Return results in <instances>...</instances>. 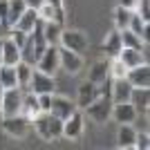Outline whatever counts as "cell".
I'll return each mask as SVG.
<instances>
[{
  "instance_id": "5",
  "label": "cell",
  "mask_w": 150,
  "mask_h": 150,
  "mask_svg": "<svg viewBox=\"0 0 150 150\" xmlns=\"http://www.w3.org/2000/svg\"><path fill=\"white\" fill-rule=\"evenodd\" d=\"M58 63H61V69L67 72L69 76H76L83 69V54H76V52H69L65 47L58 45Z\"/></svg>"
},
{
  "instance_id": "10",
  "label": "cell",
  "mask_w": 150,
  "mask_h": 150,
  "mask_svg": "<svg viewBox=\"0 0 150 150\" xmlns=\"http://www.w3.org/2000/svg\"><path fill=\"white\" fill-rule=\"evenodd\" d=\"M74 110H79L76 101L67 99V96H61V94H52V108H50V114H54V117H58L61 121H65L69 114L74 112Z\"/></svg>"
},
{
  "instance_id": "37",
  "label": "cell",
  "mask_w": 150,
  "mask_h": 150,
  "mask_svg": "<svg viewBox=\"0 0 150 150\" xmlns=\"http://www.w3.org/2000/svg\"><path fill=\"white\" fill-rule=\"evenodd\" d=\"M25 2H27V7H31V9H38V7L43 5L45 0H25Z\"/></svg>"
},
{
  "instance_id": "22",
  "label": "cell",
  "mask_w": 150,
  "mask_h": 150,
  "mask_svg": "<svg viewBox=\"0 0 150 150\" xmlns=\"http://www.w3.org/2000/svg\"><path fill=\"white\" fill-rule=\"evenodd\" d=\"M36 23H38V13H36V9H31V7H27L25 11H23V16L18 18V23H16V29H20V31H25V34H31L34 31V27H36ZM11 27V29H13Z\"/></svg>"
},
{
  "instance_id": "19",
  "label": "cell",
  "mask_w": 150,
  "mask_h": 150,
  "mask_svg": "<svg viewBox=\"0 0 150 150\" xmlns=\"http://www.w3.org/2000/svg\"><path fill=\"white\" fill-rule=\"evenodd\" d=\"M121 63H123L125 67H137L141 63H146V56H144V50H128V47H121V52L117 54Z\"/></svg>"
},
{
  "instance_id": "31",
  "label": "cell",
  "mask_w": 150,
  "mask_h": 150,
  "mask_svg": "<svg viewBox=\"0 0 150 150\" xmlns=\"http://www.w3.org/2000/svg\"><path fill=\"white\" fill-rule=\"evenodd\" d=\"M108 67H110V79H125V74H128V67L117 56L108 63Z\"/></svg>"
},
{
  "instance_id": "40",
  "label": "cell",
  "mask_w": 150,
  "mask_h": 150,
  "mask_svg": "<svg viewBox=\"0 0 150 150\" xmlns=\"http://www.w3.org/2000/svg\"><path fill=\"white\" fill-rule=\"evenodd\" d=\"M0 65H2V61H0Z\"/></svg>"
},
{
  "instance_id": "21",
  "label": "cell",
  "mask_w": 150,
  "mask_h": 150,
  "mask_svg": "<svg viewBox=\"0 0 150 150\" xmlns=\"http://www.w3.org/2000/svg\"><path fill=\"white\" fill-rule=\"evenodd\" d=\"M105 79H110V67H108V61H94L88 69V81L92 83H103Z\"/></svg>"
},
{
  "instance_id": "33",
  "label": "cell",
  "mask_w": 150,
  "mask_h": 150,
  "mask_svg": "<svg viewBox=\"0 0 150 150\" xmlns=\"http://www.w3.org/2000/svg\"><path fill=\"white\" fill-rule=\"evenodd\" d=\"M150 146V134H148V130H137V139H134V148H139V150H146Z\"/></svg>"
},
{
  "instance_id": "16",
  "label": "cell",
  "mask_w": 150,
  "mask_h": 150,
  "mask_svg": "<svg viewBox=\"0 0 150 150\" xmlns=\"http://www.w3.org/2000/svg\"><path fill=\"white\" fill-rule=\"evenodd\" d=\"M0 61H2V65H16L18 61H23V58H20V47L13 43L9 36L2 38V54H0Z\"/></svg>"
},
{
  "instance_id": "13",
  "label": "cell",
  "mask_w": 150,
  "mask_h": 150,
  "mask_svg": "<svg viewBox=\"0 0 150 150\" xmlns=\"http://www.w3.org/2000/svg\"><path fill=\"white\" fill-rule=\"evenodd\" d=\"M130 92H132V85L128 79H112V85H110V101L112 103L130 101Z\"/></svg>"
},
{
  "instance_id": "27",
  "label": "cell",
  "mask_w": 150,
  "mask_h": 150,
  "mask_svg": "<svg viewBox=\"0 0 150 150\" xmlns=\"http://www.w3.org/2000/svg\"><path fill=\"white\" fill-rule=\"evenodd\" d=\"M31 72H34V65H29V63H25V61H18V63H16V76H18L20 90H27V88H29Z\"/></svg>"
},
{
  "instance_id": "28",
  "label": "cell",
  "mask_w": 150,
  "mask_h": 150,
  "mask_svg": "<svg viewBox=\"0 0 150 150\" xmlns=\"http://www.w3.org/2000/svg\"><path fill=\"white\" fill-rule=\"evenodd\" d=\"M40 23H43V20H40ZM61 31H63V25H58V23H54V20L43 23V36H45V40H47L50 45H58Z\"/></svg>"
},
{
  "instance_id": "32",
  "label": "cell",
  "mask_w": 150,
  "mask_h": 150,
  "mask_svg": "<svg viewBox=\"0 0 150 150\" xmlns=\"http://www.w3.org/2000/svg\"><path fill=\"white\" fill-rule=\"evenodd\" d=\"M134 13H137L141 20H146V23H148V20H150V0H137Z\"/></svg>"
},
{
  "instance_id": "17",
  "label": "cell",
  "mask_w": 150,
  "mask_h": 150,
  "mask_svg": "<svg viewBox=\"0 0 150 150\" xmlns=\"http://www.w3.org/2000/svg\"><path fill=\"white\" fill-rule=\"evenodd\" d=\"M36 13H38V20H43V23L54 20V23L63 25V20H65V11H63V9H56V7L50 5V2H43V5L36 9Z\"/></svg>"
},
{
  "instance_id": "1",
  "label": "cell",
  "mask_w": 150,
  "mask_h": 150,
  "mask_svg": "<svg viewBox=\"0 0 150 150\" xmlns=\"http://www.w3.org/2000/svg\"><path fill=\"white\" fill-rule=\"evenodd\" d=\"M31 123H34L36 134L43 141H50L52 144V141H56V139L63 137V121L58 117H54V114H50V112H40Z\"/></svg>"
},
{
  "instance_id": "36",
  "label": "cell",
  "mask_w": 150,
  "mask_h": 150,
  "mask_svg": "<svg viewBox=\"0 0 150 150\" xmlns=\"http://www.w3.org/2000/svg\"><path fill=\"white\" fill-rule=\"evenodd\" d=\"M119 5L125 7V9H132L134 11V7H137V0H119Z\"/></svg>"
},
{
  "instance_id": "25",
  "label": "cell",
  "mask_w": 150,
  "mask_h": 150,
  "mask_svg": "<svg viewBox=\"0 0 150 150\" xmlns=\"http://www.w3.org/2000/svg\"><path fill=\"white\" fill-rule=\"evenodd\" d=\"M128 29L132 31V34H137L144 43H148V23L146 20H141L137 16V13L132 11V16H130V23H128Z\"/></svg>"
},
{
  "instance_id": "30",
  "label": "cell",
  "mask_w": 150,
  "mask_h": 150,
  "mask_svg": "<svg viewBox=\"0 0 150 150\" xmlns=\"http://www.w3.org/2000/svg\"><path fill=\"white\" fill-rule=\"evenodd\" d=\"M144 40L132 34L130 29H121V47H128V50H144Z\"/></svg>"
},
{
  "instance_id": "20",
  "label": "cell",
  "mask_w": 150,
  "mask_h": 150,
  "mask_svg": "<svg viewBox=\"0 0 150 150\" xmlns=\"http://www.w3.org/2000/svg\"><path fill=\"white\" fill-rule=\"evenodd\" d=\"M130 103L137 108V112H148V108H150V90L148 88H132Z\"/></svg>"
},
{
  "instance_id": "14",
  "label": "cell",
  "mask_w": 150,
  "mask_h": 150,
  "mask_svg": "<svg viewBox=\"0 0 150 150\" xmlns=\"http://www.w3.org/2000/svg\"><path fill=\"white\" fill-rule=\"evenodd\" d=\"M20 114L25 119L34 121L40 114V105H38V96L31 90H23V105H20Z\"/></svg>"
},
{
  "instance_id": "18",
  "label": "cell",
  "mask_w": 150,
  "mask_h": 150,
  "mask_svg": "<svg viewBox=\"0 0 150 150\" xmlns=\"http://www.w3.org/2000/svg\"><path fill=\"white\" fill-rule=\"evenodd\" d=\"M134 139H137V128L132 123H119L117 146L119 148H134Z\"/></svg>"
},
{
  "instance_id": "7",
  "label": "cell",
  "mask_w": 150,
  "mask_h": 150,
  "mask_svg": "<svg viewBox=\"0 0 150 150\" xmlns=\"http://www.w3.org/2000/svg\"><path fill=\"white\" fill-rule=\"evenodd\" d=\"M29 125L31 121L25 119L23 114H16V117H2V128L9 137L13 139H25L27 132H29Z\"/></svg>"
},
{
  "instance_id": "8",
  "label": "cell",
  "mask_w": 150,
  "mask_h": 150,
  "mask_svg": "<svg viewBox=\"0 0 150 150\" xmlns=\"http://www.w3.org/2000/svg\"><path fill=\"white\" fill-rule=\"evenodd\" d=\"M83 112L81 110H74V112L69 114L67 119L63 121V139H67V141H79L83 134Z\"/></svg>"
},
{
  "instance_id": "26",
  "label": "cell",
  "mask_w": 150,
  "mask_h": 150,
  "mask_svg": "<svg viewBox=\"0 0 150 150\" xmlns=\"http://www.w3.org/2000/svg\"><path fill=\"white\" fill-rule=\"evenodd\" d=\"M130 16H132V9H125V7L117 5L112 11V20H114V29H128V23H130Z\"/></svg>"
},
{
  "instance_id": "11",
  "label": "cell",
  "mask_w": 150,
  "mask_h": 150,
  "mask_svg": "<svg viewBox=\"0 0 150 150\" xmlns=\"http://www.w3.org/2000/svg\"><path fill=\"white\" fill-rule=\"evenodd\" d=\"M139 117L137 108L132 105L130 101H125V103H112V117L117 123H134Z\"/></svg>"
},
{
  "instance_id": "24",
  "label": "cell",
  "mask_w": 150,
  "mask_h": 150,
  "mask_svg": "<svg viewBox=\"0 0 150 150\" xmlns=\"http://www.w3.org/2000/svg\"><path fill=\"white\" fill-rule=\"evenodd\" d=\"M0 83L2 88H20L18 85V76H16V65H0Z\"/></svg>"
},
{
  "instance_id": "29",
  "label": "cell",
  "mask_w": 150,
  "mask_h": 150,
  "mask_svg": "<svg viewBox=\"0 0 150 150\" xmlns=\"http://www.w3.org/2000/svg\"><path fill=\"white\" fill-rule=\"evenodd\" d=\"M25 9H27L25 0H9V13H7V23H9V27H13L16 23H18V18L23 16Z\"/></svg>"
},
{
  "instance_id": "23",
  "label": "cell",
  "mask_w": 150,
  "mask_h": 150,
  "mask_svg": "<svg viewBox=\"0 0 150 150\" xmlns=\"http://www.w3.org/2000/svg\"><path fill=\"white\" fill-rule=\"evenodd\" d=\"M103 52H105L110 58H114L121 52V31L119 29H112L105 36V40H103Z\"/></svg>"
},
{
  "instance_id": "12",
  "label": "cell",
  "mask_w": 150,
  "mask_h": 150,
  "mask_svg": "<svg viewBox=\"0 0 150 150\" xmlns=\"http://www.w3.org/2000/svg\"><path fill=\"white\" fill-rule=\"evenodd\" d=\"M125 79L130 81L132 88H150V67L148 63H141L137 67H130Z\"/></svg>"
},
{
  "instance_id": "4",
  "label": "cell",
  "mask_w": 150,
  "mask_h": 150,
  "mask_svg": "<svg viewBox=\"0 0 150 150\" xmlns=\"http://www.w3.org/2000/svg\"><path fill=\"white\" fill-rule=\"evenodd\" d=\"M23 105V90L20 88H9L2 94V108H0V117H16L20 114Z\"/></svg>"
},
{
  "instance_id": "34",
  "label": "cell",
  "mask_w": 150,
  "mask_h": 150,
  "mask_svg": "<svg viewBox=\"0 0 150 150\" xmlns=\"http://www.w3.org/2000/svg\"><path fill=\"white\" fill-rule=\"evenodd\" d=\"M27 36H29V34H25V31L16 29V27H13V29L9 31V38H11V40H13L16 45H18V47H23V45L27 43Z\"/></svg>"
},
{
  "instance_id": "6",
  "label": "cell",
  "mask_w": 150,
  "mask_h": 150,
  "mask_svg": "<svg viewBox=\"0 0 150 150\" xmlns=\"http://www.w3.org/2000/svg\"><path fill=\"white\" fill-rule=\"evenodd\" d=\"M34 94H54V90H56V81H54V76L52 74H45V72H40V69L34 67V72H31V79H29V88Z\"/></svg>"
},
{
  "instance_id": "3",
  "label": "cell",
  "mask_w": 150,
  "mask_h": 150,
  "mask_svg": "<svg viewBox=\"0 0 150 150\" xmlns=\"http://www.w3.org/2000/svg\"><path fill=\"white\" fill-rule=\"evenodd\" d=\"M83 110H85V114H88L94 123H105V121H110V117H112V101H110V96H96V99H94L90 105H85Z\"/></svg>"
},
{
  "instance_id": "9",
  "label": "cell",
  "mask_w": 150,
  "mask_h": 150,
  "mask_svg": "<svg viewBox=\"0 0 150 150\" xmlns=\"http://www.w3.org/2000/svg\"><path fill=\"white\" fill-rule=\"evenodd\" d=\"M36 69L45 72V74H56L58 69H61V63H58V45H47V50L43 52V56L36 61L34 65Z\"/></svg>"
},
{
  "instance_id": "2",
  "label": "cell",
  "mask_w": 150,
  "mask_h": 150,
  "mask_svg": "<svg viewBox=\"0 0 150 150\" xmlns=\"http://www.w3.org/2000/svg\"><path fill=\"white\" fill-rule=\"evenodd\" d=\"M58 45L69 52H76V54H85L90 47V38L81 29H63L61 38H58Z\"/></svg>"
},
{
  "instance_id": "35",
  "label": "cell",
  "mask_w": 150,
  "mask_h": 150,
  "mask_svg": "<svg viewBox=\"0 0 150 150\" xmlns=\"http://www.w3.org/2000/svg\"><path fill=\"white\" fill-rule=\"evenodd\" d=\"M36 96H38L40 112H50V108H52V94H36Z\"/></svg>"
},
{
  "instance_id": "39",
  "label": "cell",
  "mask_w": 150,
  "mask_h": 150,
  "mask_svg": "<svg viewBox=\"0 0 150 150\" xmlns=\"http://www.w3.org/2000/svg\"><path fill=\"white\" fill-rule=\"evenodd\" d=\"M0 54H2V38H0Z\"/></svg>"
},
{
  "instance_id": "15",
  "label": "cell",
  "mask_w": 150,
  "mask_h": 150,
  "mask_svg": "<svg viewBox=\"0 0 150 150\" xmlns=\"http://www.w3.org/2000/svg\"><path fill=\"white\" fill-rule=\"evenodd\" d=\"M96 96H99V85L92 83V81H83L81 85H79V96H76V105H79V110H83L85 105H90Z\"/></svg>"
},
{
  "instance_id": "38",
  "label": "cell",
  "mask_w": 150,
  "mask_h": 150,
  "mask_svg": "<svg viewBox=\"0 0 150 150\" xmlns=\"http://www.w3.org/2000/svg\"><path fill=\"white\" fill-rule=\"evenodd\" d=\"M45 2H50V5H54L56 9H63V0H45Z\"/></svg>"
}]
</instances>
